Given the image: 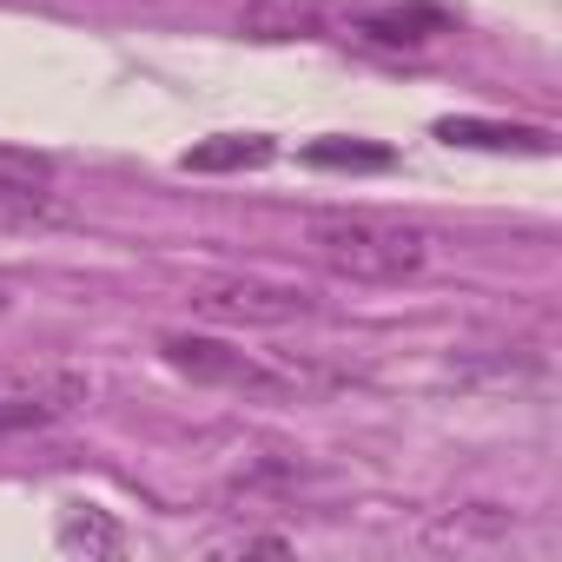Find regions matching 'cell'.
Returning <instances> with one entry per match:
<instances>
[{"label":"cell","mask_w":562,"mask_h":562,"mask_svg":"<svg viewBox=\"0 0 562 562\" xmlns=\"http://www.w3.org/2000/svg\"><path fill=\"white\" fill-rule=\"evenodd\" d=\"M238 27L251 41H345L378 54H417L457 34V14L437 0H251Z\"/></svg>","instance_id":"6da1fadb"},{"label":"cell","mask_w":562,"mask_h":562,"mask_svg":"<svg viewBox=\"0 0 562 562\" xmlns=\"http://www.w3.org/2000/svg\"><path fill=\"white\" fill-rule=\"evenodd\" d=\"M305 251L345 278V285H411L430 265V232L397 218V212H371V205H331L305 218Z\"/></svg>","instance_id":"7a4b0ae2"},{"label":"cell","mask_w":562,"mask_h":562,"mask_svg":"<svg viewBox=\"0 0 562 562\" xmlns=\"http://www.w3.org/2000/svg\"><path fill=\"white\" fill-rule=\"evenodd\" d=\"M186 305H192V318H212V325H299V318L318 312V299L305 285H292V278H265V271L192 278Z\"/></svg>","instance_id":"3957f363"},{"label":"cell","mask_w":562,"mask_h":562,"mask_svg":"<svg viewBox=\"0 0 562 562\" xmlns=\"http://www.w3.org/2000/svg\"><path fill=\"white\" fill-rule=\"evenodd\" d=\"M159 358L172 371H186L192 384H218V391H238V397H292L299 391L292 371H278V364H265L251 351H232L218 338H199V331H166Z\"/></svg>","instance_id":"277c9868"},{"label":"cell","mask_w":562,"mask_h":562,"mask_svg":"<svg viewBox=\"0 0 562 562\" xmlns=\"http://www.w3.org/2000/svg\"><path fill=\"white\" fill-rule=\"evenodd\" d=\"M60 218V186H54V166L27 146H8L0 139V225L8 232H41Z\"/></svg>","instance_id":"5b68a950"},{"label":"cell","mask_w":562,"mask_h":562,"mask_svg":"<svg viewBox=\"0 0 562 562\" xmlns=\"http://www.w3.org/2000/svg\"><path fill=\"white\" fill-rule=\"evenodd\" d=\"M80 397H87L80 378H8V371H0V437L41 430V424L67 417Z\"/></svg>","instance_id":"8992f818"},{"label":"cell","mask_w":562,"mask_h":562,"mask_svg":"<svg viewBox=\"0 0 562 562\" xmlns=\"http://www.w3.org/2000/svg\"><path fill=\"white\" fill-rule=\"evenodd\" d=\"M437 139L483 146V153H529V159L549 153V133L542 126H496V120H437Z\"/></svg>","instance_id":"52a82bcc"},{"label":"cell","mask_w":562,"mask_h":562,"mask_svg":"<svg viewBox=\"0 0 562 562\" xmlns=\"http://www.w3.org/2000/svg\"><path fill=\"white\" fill-rule=\"evenodd\" d=\"M278 146L265 139V133H218V139H205V146H192L179 166L186 172H251V166H265Z\"/></svg>","instance_id":"ba28073f"},{"label":"cell","mask_w":562,"mask_h":562,"mask_svg":"<svg viewBox=\"0 0 562 562\" xmlns=\"http://www.w3.org/2000/svg\"><path fill=\"white\" fill-rule=\"evenodd\" d=\"M305 159L312 166H331V172H384L391 166V146H371V139H312Z\"/></svg>","instance_id":"9c48e42d"},{"label":"cell","mask_w":562,"mask_h":562,"mask_svg":"<svg viewBox=\"0 0 562 562\" xmlns=\"http://www.w3.org/2000/svg\"><path fill=\"white\" fill-rule=\"evenodd\" d=\"M60 542H67V549H80V542H93V549H120V529H113L100 509H67Z\"/></svg>","instance_id":"30bf717a"},{"label":"cell","mask_w":562,"mask_h":562,"mask_svg":"<svg viewBox=\"0 0 562 562\" xmlns=\"http://www.w3.org/2000/svg\"><path fill=\"white\" fill-rule=\"evenodd\" d=\"M0 312H8V292H0Z\"/></svg>","instance_id":"8fae6325"}]
</instances>
